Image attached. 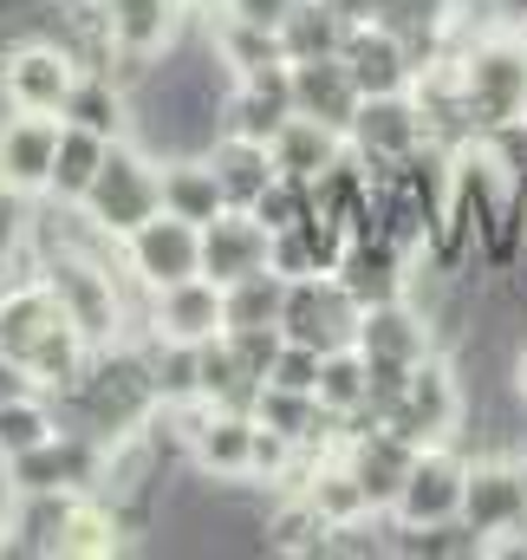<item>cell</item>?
<instances>
[{
	"instance_id": "9c48e42d",
	"label": "cell",
	"mask_w": 527,
	"mask_h": 560,
	"mask_svg": "<svg viewBox=\"0 0 527 560\" xmlns=\"http://www.w3.org/2000/svg\"><path fill=\"white\" fill-rule=\"evenodd\" d=\"M255 411H222L202 405V418L189 430V469H202V482H255Z\"/></svg>"
},
{
	"instance_id": "4dcf8cb0",
	"label": "cell",
	"mask_w": 527,
	"mask_h": 560,
	"mask_svg": "<svg viewBox=\"0 0 527 560\" xmlns=\"http://www.w3.org/2000/svg\"><path fill=\"white\" fill-rule=\"evenodd\" d=\"M267 268L286 280L300 275H319V255H313V242H306V229H280L273 242H267Z\"/></svg>"
},
{
	"instance_id": "5b68a950",
	"label": "cell",
	"mask_w": 527,
	"mask_h": 560,
	"mask_svg": "<svg viewBox=\"0 0 527 560\" xmlns=\"http://www.w3.org/2000/svg\"><path fill=\"white\" fill-rule=\"evenodd\" d=\"M346 143H352V156L365 170H397V163H410L423 143H436V138H430V118H423L417 92H378V98L359 105Z\"/></svg>"
},
{
	"instance_id": "7a4b0ae2",
	"label": "cell",
	"mask_w": 527,
	"mask_h": 560,
	"mask_svg": "<svg viewBox=\"0 0 527 560\" xmlns=\"http://www.w3.org/2000/svg\"><path fill=\"white\" fill-rule=\"evenodd\" d=\"M79 79H85V66H79L59 39L20 33L13 46H0V105H7V112H46V118H66Z\"/></svg>"
},
{
	"instance_id": "836d02e7",
	"label": "cell",
	"mask_w": 527,
	"mask_h": 560,
	"mask_svg": "<svg viewBox=\"0 0 527 560\" xmlns=\"http://www.w3.org/2000/svg\"><path fill=\"white\" fill-rule=\"evenodd\" d=\"M489 13H502V26L515 33V26L527 20V0H489Z\"/></svg>"
},
{
	"instance_id": "6da1fadb",
	"label": "cell",
	"mask_w": 527,
	"mask_h": 560,
	"mask_svg": "<svg viewBox=\"0 0 527 560\" xmlns=\"http://www.w3.org/2000/svg\"><path fill=\"white\" fill-rule=\"evenodd\" d=\"M98 229H112L118 242L143 229L156 209H163V156H150L143 143L118 138L112 143V156H105V170H98V183L85 189V202H79Z\"/></svg>"
},
{
	"instance_id": "1f68e13d",
	"label": "cell",
	"mask_w": 527,
	"mask_h": 560,
	"mask_svg": "<svg viewBox=\"0 0 527 560\" xmlns=\"http://www.w3.org/2000/svg\"><path fill=\"white\" fill-rule=\"evenodd\" d=\"M215 7H222L229 20H248V26H273V33H280V20H286L300 0H215Z\"/></svg>"
},
{
	"instance_id": "74e56055",
	"label": "cell",
	"mask_w": 527,
	"mask_h": 560,
	"mask_svg": "<svg viewBox=\"0 0 527 560\" xmlns=\"http://www.w3.org/2000/svg\"><path fill=\"white\" fill-rule=\"evenodd\" d=\"M98 7H105V0H98Z\"/></svg>"
},
{
	"instance_id": "d4e9b609",
	"label": "cell",
	"mask_w": 527,
	"mask_h": 560,
	"mask_svg": "<svg viewBox=\"0 0 527 560\" xmlns=\"http://www.w3.org/2000/svg\"><path fill=\"white\" fill-rule=\"evenodd\" d=\"M365 398H372V359H365L359 346L326 352V359H319V405H326L332 418H346V411H359Z\"/></svg>"
},
{
	"instance_id": "30bf717a",
	"label": "cell",
	"mask_w": 527,
	"mask_h": 560,
	"mask_svg": "<svg viewBox=\"0 0 527 560\" xmlns=\"http://www.w3.org/2000/svg\"><path fill=\"white\" fill-rule=\"evenodd\" d=\"M150 332L156 339H176V346H202L215 332H229V293L222 280L189 275L163 293H150Z\"/></svg>"
},
{
	"instance_id": "7402d4cb",
	"label": "cell",
	"mask_w": 527,
	"mask_h": 560,
	"mask_svg": "<svg viewBox=\"0 0 527 560\" xmlns=\"http://www.w3.org/2000/svg\"><path fill=\"white\" fill-rule=\"evenodd\" d=\"M112 143L118 138H105V131L66 118V125H59V150H52V176H46V202H85V189L98 183Z\"/></svg>"
},
{
	"instance_id": "484cf974",
	"label": "cell",
	"mask_w": 527,
	"mask_h": 560,
	"mask_svg": "<svg viewBox=\"0 0 527 560\" xmlns=\"http://www.w3.org/2000/svg\"><path fill=\"white\" fill-rule=\"evenodd\" d=\"M66 423L52 411V398L46 392H33V398H13V405H0V456L13 463V456H26V450H39L46 436H59Z\"/></svg>"
},
{
	"instance_id": "ac0fdd59",
	"label": "cell",
	"mask_w": 527,
	"mask_h": 560,
	"mask_svg": "<svg viewBox=\"0 0 527 560\" xmlns=\"http://www.w3.org/2000/svg\"><path fill=\"white\" fill-rule=\"evenodd\" d=\"M339 287L359 300V306H385V300H403L410 293V255L391 248L385 235H359V242H346V255H339Z\"/></svg>"
},
{
	"instance_id": "8d00e7d4",
	"label": "cell",
	"mask_w": 527,
	"mask_h": 560,
	"mask_svg": "<svg viewBox=\"0 0 527 560\" xmlns=\"http://www.w3.org/2000/svg\"><path fill=\"white\" fill-rule=\"evenodd\" d=\"M522 489H527V456H522Z\"/></svg>"
},
{
	"instance_id": "277c9868",
	"label": "cell",
	"mask_w": 527,
	"mask_h": 560,
	"mask_svg": "<svg viewBox=\"0 0 527 560\" xmlns=\"http://www.w3.org/2000/svg\"><path fill=\"white\" fill-rule=\"evenodd\" d=\"M359 319H365V306L339 287V275L286 280V306H280V332L286 339L319 346V352H339V346H359Z\"/></svg>"
},
{
	"instance_id": "52a82bcc",
	"label": "cell",
	"mask_w": 527,
	"mask_h": 560,
	"mask_svg": "<svg viewBox=\"0 0 527 560\" xmlns=\"http://www.w3.org/2000/svg\"><path fill=\"white\" fill-rule=\"evenodd\" d=\"M469 411V398H462V378H456V365L443 359V352H430L423 365H410V385H403V405H397L391 430L397 436H410V443H443L456 423Z\"/></svg>"
},
{
	"instance_id": "8fae6325",
	"label": "cell",
	"mask_w": 527,
	"mask_h": 560,
	"mask_svg": "<svg viewBox=\"0 0 527 560\" xmlns=\"http://www.w3.org/2000/svg\"><path fill=\"white\" fill-rule=\"evenodd\" d=\"M462 522L495 548L508 535H527V489L522 463H469V489H462Z\"/></svg>"
},
{
	"instance_id": "f546056e",
	"label": "cell",
	"mask_w": 527,
	"mask_h": 560,
	"mask_svg": "<svg viewBox=\"0 0 527 560\" xmlns=\"http://www.w3.org/2000/svg\"><path fill=\"white\" fill-rule=\"evenodd\" d=\"M319 346H300V339H286L280 346V359H273V372H267V385H286V392H319Z\"/></svg>"
},
{
	"instance_id": "3957f363",
	"label": "cell",
	"mask_w": 527,
	"mask_h": 560,
	"mask_svg": "<svg viewBox=\"0 0 527 560\" xmlns=\"http://www.w3.org/2000/svg\"><path fill=\"white\" fill-rule=\"evenodd\" d=\"M456 66H462V112H469L476 138L495 131V125L527 118V52H522L515 33H508V39H482V46H469Z\"/></svg>"
},
{
	"instance_id": "4fadbf2b",
	"label": "cell",
	"mask_w": 527,
	"mask_h": 560,
	"mask_svg": "<svg viewBox=\"0 0 527 560\" xmlns=\"http://www.w3.org/2000/svg\"><path fill=\"white\" fill-rule=\"evenodd\" d=\"M339 59L352 66V79H359L365 98H378V92H410V85H417V59H410L403 33L385 26V20H352Z\"/></svg>"
},
{
	"instance_id": "d6a6232c",
	"label": "cell",
	"mask_w": 527,
	"mask_h": 560,
	"mask_svg": "<svg viewBox=\"0 0 527 560\" xmlns=\"http://www.w3.org/2000/svg\"><path fill=\"white\" fill-rule=\"evenodd\" d=\"M39 392V378L13 359V352H0V405H13V398H33Z\"/></svg>"
},
{
	"instance_id": "7c38bea8",
	"label": "cell",
	"mask_w": 527,
	"mask_h": 560,
	"mask_svg": "<svg viewBox=\"0 0 527 560\" xmlns=\"http://www.w3.org/2000/svg\"><path fill=\"white\" fill-rule=\"evenodd\" d=\"M59 125L66 118H46V112H13L0 118V189L13 196H46V176H52V150H59Z\"/></svg>"
},
{
	"instance_id": "44dd1931",
	"label": "cell",
	"mask_w": 527,
	"mask_h": 560,
	"mask_svg": "<svg viewBox=\"0 0 527 560\" xmlns=\"http://www.w3.org/2000/svg\"><path fill=\"white\" fill-rule=\"evenodd\" d=\"M346 156H352L346 131H332V125H319V118H300V112H293V118L280 125V138H273V163H280V176H300V183L332 176Z\"/></svg>"
},
{
	"instance_id": "ffe728a7",
	"label": "cell",
	"mask_w": 527,
	"mask_h": 560,
	"mask_svg": "<svg viewBox=\"0 0 527 560\" xmlns=\"http://www.w3.org/2000/svg\"><path fill=\"white\" fill-rule=\"evenodd\" d=\"M202 156H209V170H215V183H222L229 209H255V196L280 176L273 143H261V138H235V131H222Z\"/></svg>"
},
{
	"instance_id": "5bb4252c",
	"label": "cell",
	"mask_w": 527,
	"mask_h": 560,
	"mask_svg": "<svg viewBox=\"0 0 527 560\" xmlns=\"http://www.w3.org/2000/svg\"><path fill=\"white\" fill-rule=\"evenodd\" d=\"M286 118H293V72H286V66L242 72V79H235V92L222 98V131H235V138L273 143Z\"/></svg>"
},
{
	"instance_id": "d590c367",
	"label": "cell",
	"mask_w": 527,
	"mask_h": 560,
	"mask_svg": "<svg viewBox=\"0 0 527 560\" xmlns=\"http://www.w3.org/2000/svg\"><path fill=\"white\" fill-rule=\"evenodd\" d=\"M515 39H522V52H527V20H522V26H515Z\"/></svg>"
},
{
	"instance_id": "cb8c5ba5",
	"label": "cell",
	"mask_w": 527,
	"mask_h": 560,
	"mask_svg": "<svg viewBox=\"0 0 527 560\" xmlns=\"http://www.w3.org/2000/svg\"><path fill=\"white\" fill-rule=\"evenodd\" d=\"M346 33H352V20H346L339 7H326V0H300V7L280 20L286 66H293V59H326V52H339V46H346Z\"/></svg>"
},
{
	"instance_id": "603a6c76",
	"label": "cell",
	"mask_w": 527,
	"mask_h": 560,
	"mask_svg": "<svg viewBox=\"0 0 527 560\" xmlns=\"http://www.w3.org/2000/svg\"><path fill=\"white\" fill-rule=\"evenodd\" d=\"M163 209L169 215H183V222H215L222 209H229V196H222V183H215V170H209V156L202 150H183V156H163Z\"/></svg>"
},
{
	"instance_id": "2e32d148",
	"label": "cell",
	"mask_w": 527,
	"mask_h": 560,
	"mask_svg": "<svg viewBox=\"0 0 527 560\" xmlns=\"http://www.w3.org/2000/svg\"><path fill=\"white\" fill-rule=\"evenodd\" d=\"M359 352L365 359H391V365H423L436 352V319L423 306H410V293L403 300H385V306H365Z\"/></svg>"
},
{
	"instance_id": "e575fe53",
	"label": "cell",
	"mask_w": 527,
	"mask_h": 560,
	"mask_svg": "<svg viewBox=\"0 0 527 560\" xmlns=\"http://www.w3.org/2000/svg\"><path fill=\"white\" fill-rule=\"evenodd\" d=\"M515 392H522V398H527V346H522V352H515Z\"/></svg>"
},
{
	"instance_id": "f1b7e54d",
	"label": "cell",
	"mask_w": 527,
	"mask_h": 560,
	"mask_svg": "<svg viewBox=\"0 0 527 560\" xmlns=\"http://www.w3.org/2000/svg\"><path fill=\"white\" fill-rule=\"evenodd\" d=\"M229 346H235L242 372L267 385V372H273V359H280V346H286V332H280V326H229Z\"/></svg>"
},
{
	"instance_id": "83f0119b",
	"label": "cell",
	"mask_w": 527,
	"mask_h": 560,
	"mask_svg": "<svg viewBox=\"0 0 527 560\" xmlns=\"http://www.w3.org/2000/svg\"><path fill=\"white\" fill-rule=\"evenodd\" d=\"M255 222H261L267 235H280V229H300L306 215H313V183H300V176H273L261 196H255V209H248Z\"/></svg>"
},
{
	"instance_id": "8992f818",
	"label": "cell",
	"mask_w": 527,
	"mask_h": 560,
	"mask_svg": "<svg viewBox=\"0 0 527 560\" xmlns=\"http://www.w3.org/2000/svg\"><path fill=\"white\" fill-rule=\"evenodd\" d=\"M462 489H469V456L449 450V436L423 443L417 463H410V476H403V489H397V502H391V522H403V528L449 522V515H462Z\"/></svg>"
},
{
	"instance_id": "d6986e66",
	"label": "cell",
	"mask_w": 527,
	"mask_h": 560,
	"mask_svg": "<svg viewBox=\"0 0 527 560\" xmlns=\"http://www.w3.org/2000/svg\"><path fill=\"white\" fill-rule=\"evenodd\" d=\"M267 235L261 222L248 215V209H222L215 222H202V275L209 280H248L267 268Z\"/></svg>"
},
{
	"instance_id": "4316f807",
	"label": "cell",
	"mask_w": 527,
	"mask_h": 560,
	"mask_svg": "<svg viewBox=\"0 0 527 560\" xmlns=\"http://www.w3.org/2000/svg\"><path fill=\"white\" fill-rule=\"evenodd\" d=\"M222 293H229V326H280V306H286V275L261 268V275H248V280H229Z\"/></svg>"
},
{
	"instance_id": "9a60e30c",
	"label": "cell",
	"mask_w": 527,
	"mask_h": 560,
	"mask_svg": "<svg viewBox=\"0 0 527 560\" xmlns=\"http://www.w3.org/2000/svg\"><path fill=\"white\" fill-rule=\"evenodd\" d=\"M286 72H293V112H300V118H319V125H332V131H352L365 92H359V79H352V66H346L339 52H326V59H293Z\"/></svg>"
},
{
	"instance_id": "e0dca14e",
	"label": "cell",
	"mask_w": 527,
	"mask_h": 560,
	"mask_svg": "<svg viewBox=\"0 0 527 560\" xmlns=\"http://www.w3.org/2000/svg\"><path fill=\"white\" fill-rule=\"evenodd\" d=\"M417 450H423V443L397 436L391 423H378V430H365V436H346V443H339L346 469L365 482V495H372V509H378V515H391V502H397V489H403V476H410V463H417Z\"/></svg>"
},
{
	"instance_id": "ba28073f",
	"label": "cell",
	"mask_w": 527,
	"mask_h": 560,
	"mask_svg": "<svg viewBox=\"0 0 527 560\" xmlns=\"http://www.w3.org/2000/svg\"><path fill=\"white\" fill-rule=\"evenodd\" d=\"M125 268H131L150 293H163V287H176V280L202 275V229L183 222V215H169V209H156L143 229L125 235Z\"/></svg>"
}]
</instances>
